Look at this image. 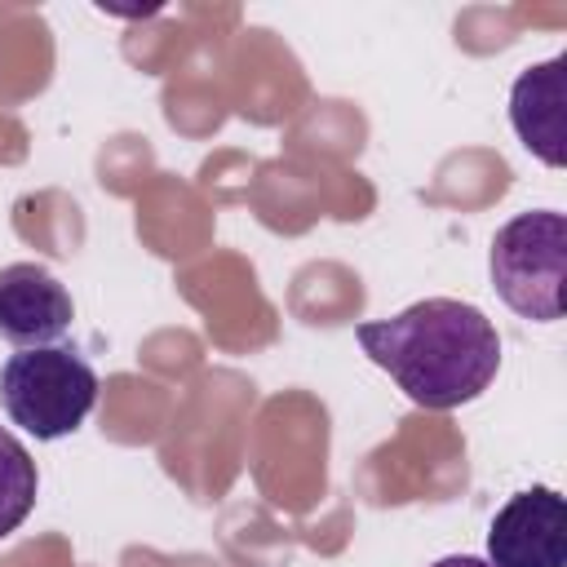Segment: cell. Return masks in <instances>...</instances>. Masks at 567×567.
I'll list each match as a JSON object with an SVG mask.
<instances>
[{"instance_id":"1","label":"cell","mask_w":567,"mask_h":567,"mask_svg":"<svg viewBox=\"0 0 567 567\" xmlns=\"http://www.w3.org/2000/svg\"><path fill=\"white\" fill-rule=\"evenodd\" d=\"M363 354L425 412L474 403L501 368L496 323L452 297H425L390 319L354 328Z\"/></svg>"},{"instance_id":"2","label":"cell","mask_w":567,"mask_h":567,"mask_svg":"<svg viewBox=\"0 0 567 567\" xmlns=\"http://www.w3.org/2000/svg\"><path fill=\"white\" fill-rule=\"evenodd\" d=\"M0 403L13 425L53 443L84 425L97 403V372L71 346L18 350L0 368Z\"/></svg>"},{"instance_id":"3","label":"cell","mask_w":567,"mask_h":567,"mask_svg":"<svg viewBox=\"0 0 567 567\" xmlns=\"http://www.w3.org/2000/svg\"><path fill=\"white\" fill-rule=\"evenodd\" d=\"M492 288L496 297L536 323L563 319V279H567V217L554 208L518 213L492 239Z\"/></svg>"},{"instance_id":"4","label":"cell","mask_w":567,"mask_h":567,"mask_svg":"<svg viewBox=\"0 0 567 567\" xmlns=\"http://www.w3.org/2000/svg\"><path fill=\"white\" fill-rule=\"evenodd\" d=\"M567 558V505L554 487L514 492L487 527L492 567H563Z\"/></svg>"},{"instance_id":"5","label":"cell","mask_w":567,"mask_h":567,"mask_svg":"<svg viewBox=\"0 0 567 567\" xmlns=\"http://www.w3.org/2000/svg\"><path fill=\"white\" fill-rule=\"evenodd\" d=\"M75 319L71 292L40 261H13L0 270V341L18 350L58 346Z\"/></svg>"},{"instance_id":"6","label":"cell","mask_w":567,"mask_h":567,"mask_svg":"<svg viewBox=\"0 0 567 567\" xmlns=\"http://www.w3.org/2000/svg\"><path fill=\"white\" fill-rule=\"evenodd\" d=\"M563 80H567V58L554 53L549 62L527 66L514 89H509V120L518 142L545 159L549 168L567 164V128H563Z\"/></svg>"},{"instance_id":"7","label":"cell","mask_w":567,"mask_h":567,"mask_svg":"<svg viewBox=\"0 0 567 567\" xmlns=\"http://www.w3.org/2000/svg\"><path fill=\"white\" fill-rule=\"evenodd\" d=\"M35 492H40V474L31 452L0 425V540L22 527V518L35 505Z\"/></svg>"},{"instance_id":"8","label":"cell","mask_w":567,"mask_h":567,"mask_svg":"<svg viewBox=\"0 0 567 567\" xmlns=\"http://www.w3.org/2000/svg\"><path fill=\"white\" fill-rule=\"evenodd\" d=\"M430 567H492V563L487 558H474V554H447V558H439Z\"/></svg>"}]
</instances>
